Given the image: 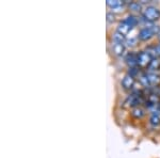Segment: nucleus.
<instances>
[{
  "mask_svg": "<svg viewBox=\"0 0 160 158\" xmlns=\"http://www.w3.org/2000/svg\"><path fill=\"white\" fill-rule=\"evenodd\" d=\"M142 17L151 23L160 19V10L154 6H148L142 11Z\"/></svg>",
  "mask_w": 160,
  "mask_h": 158,
  "instance_id": "obj_1",
  "label": "nucleus"
},
{
  "mask_svg": "<svg viewBox=\"0 0 160 158\" xmlns=\"http://www.w3.org/2000/svg\"><path fill=\"white\" fill-rule=\"evenodd\" d=\"M160 33V27L159 26H153L152 28H143L140 30L138 34V38L140 41H148L154 37L155 34H159Z\"/></svg>",
  "mask_w": 160,
  "mask_h": 158,
  "instance_id": "obj_2",
  "label": "nucleus"
},
{
  "mask_svg": "<svg viewBox=\"0 0 160 158\" xmlns=\"http://www.w3.org/2000/svg\"><path fill=\"white\" fill-rule=\"evenodd\" d=\"M153 59L154 55L152 53H149V51H140V53H138V65L141 67L149 66Z\"/></svg>",
  "mask_w": 160,
  "mask_h": 158,
  "instance_id": "obj_3",
  "label": "nucleus"
},
{
  "mask_svg": "<svg viewBox=\"0 0 160 158\" xmlns=\"http://www.w3.org/2000/svg\"><path fill=\"white\" fill-rule=\"evenodd\" d=\"M136 84V79L133 76L127 74L124 76V78L122 79V87L125 90H131L133 88V85Z\"/></svg>",
  "mask_w": 160,
  "mask_h": 158,
  "instance_id": "obj_4",
  "label": "nucleus"
},
{
  "mask_svg": "<svg viewBox=\"0 0 160 158\" xmlns=\"http://www.w3.org/2000/svg\"><path fill=\"white\" fill-rule=\"evenodd\" d=\"M126 62L130 67H135L138 65V54L130 53L126 57Z\"/></svg>",
  "mask_w": 160,
  "mask_h": 158,
  "instance_id": "obj_5",
  "label": "nucleus"
},
{
  "mask_svg": "<svg viewBox=\"0 0 160 158\" xmlns=\"http://www.w3.org/2000/svg\"><path fill=\"white\" fill-rule=\"evenodd\" d=\"M132 29L131 27H129L127 24H125L124 22L121 23L120 25L118 26V29H117V32L121 33V34H123L124 37H126V35L128 34V33L130 32V30Z\"/></svg>",
  "mask_w": 160,
  "mask_h": 158,
  "instance_id": "obj_6",
  "label": "nucleus"
},
{
  "mask_svg": "<svg viewBox=\"0 0 160 158\" xmlns=\"http://www.w3.org/2000/svg\"><path fill=\"white\" fill-rule=\"evenodd\" d=\"M107 6L111 8L112 10L114 9H121L125 6V1H121V0H108Z\"/></svg>",
  "mask_w": 160,
  "mask_h": 158,
  "instance_id": "obj_7",
  "label": "nucleus"
},
{
  "mask_svg": "<svg viewBox=\"0 0 160 158\" xmlns=\"http://www.w3.org/2000/svg\"><path fill=\"white\" fill-rule=\"evenodd\" d=\"M112 50L117 56H122V55H124V53H125V46H124V44L113 43L112 44Z\"/></svg>",
  "mask_w": 160,
  "mask_h": 158,
  "instance_id": "obj_8",
  "label": "nucleus"
},
{
  "mask_svg": "<svg viewBox=\"0 0 160 158\" xmlns=\"http://www.w3.org/2000/svg\"><path fill=\"white\" fill-rule=\"evenodd\" d=\"M125 24H127L129 27L131 28H135L137 25L139 24V18L136 16H133V15H129V16H127L125 19L123 20Z\"/></svg>",
  "mask_w": 160,
  "mask_h": 158,
  "instance_id": "obj_9",
  "label": "nucleus"
},
{
  "mask_svg": "<svg viewBox=\"0 0 160 158\" xmlns=\"http://www.w3.org/2000/svg\"><path fill=\"white\" fill-rule=\"evenodd\" d=\"M112 40H113V43L124 44V42L126 41V37H124L123 34H121V33H118L115 31V32L112 34Z\"/></svg>",
  "mask_w": 160,
  "mask_h": 158,
  "instance_id": "obj_10",
  "label": "nucleus"
},
{
  "mask_svg": "<svg viewBox=\"0 0 160 158\" xmlns=\"http://www.w3.org/2000/svg\"><path fill=\"white\" fill-rule=\"evenodd\" d=\"M149 69L152 71H157V69H160V58H154L153 61L151 62L148 66Z\"/></svg>",
  "mask_w": 160,
  "mask_h": 158,
  "instance_id": "obj_11",
  "label": "nucleus"
},
{
  "mask_svg": "<svg viewBox=\"0 0 160 158\" xmlns=\"http://www.w3.org/2000/svg\"><path fill=\"white\" fill-rule=\"evenodd\" d=\"M131 115H132L133 118H136V119H141L142 116L144 115V111H143V109H141V108L136 107V108H133V109L131 110Z\"/></svg>",
  "mask_w": 160,
  "mask_h": 158,
  "instance_id": "obj_12",
  "label": "nucleus"
},
{
  "mask_svg": "<svg viewBox=\"0 0 160 158\" xmlns=\"http://www.w3.org/2000/svg\"><path fill=\"white\" fill-rule=\"evenodd\" d=\"M129 9L131 11L133 12H141V9H142V4L140 2H137V1H132L129 3Z\"/></svg>",
  "mask_w": 160,
  "mask_h": 158,
  "instance_id": "obj_13",
  "label": "nucleus"
},
{
  "mask_svg": "<svg viewBox=\"0 0 160 158\" xmlns=\"http://www.w3.org/2000/svg\"><path fill=\"white\" fill-rule=\"evenodd\" d=\"M148 80L151 85H155L157 84L160 81V77L156 74H148Z\"/></svg>",
  "mask_w": 160,
  "mask_h": 158,
  "instance_id": "obj_14",
  "label": "nucleus"
},
{
  "mask_svg": "<svg viewBox=\"0 0 160 158\" xmlns=\"http://www.w3.org/2000/svg\"><path fill=\"white\" fill-rule=\"evenodd\" d=\"M149 123L152 124L153 126H159L160 125V116L156 113L152 115L151 119H149Z\"/></svg>",
  "mask_w": 160,
  "mask_h": 158,
  "instance_id": "obj_15",
  "label": "nucleus"
},
{
  "mask_svg": "<svg viewBox=\"0 0 160 158\" xmlns=\"http://www.w3.org/2000/svg\"><path fill=\"white\" fill-rule=\"evenodd\" d=\"M140 82L142 84L143 87H151V84H149V80H148V74H143L140 77Z\"/></svg>",
  "mask_w": 160,
  "mask_h": 158,
  "instance_id": "obj_16",
  "label": "nucleus"
},
{
  "mask_svg": "<svg viewBox=\"0 0 160 158\" xmlns=\"http://www.w3.org/2000/svg\"><path fill=\"white\" fill-rule=\"evenodd\" d=\"M106 17H107V20L109 23H113L115 20V15L113 14V12H108L107 15H106Z\"/></svg>",
  "mask_w": 160,
  "mask_h": 158,
  "instance_id": "obj_17",
  "label": "nucleus"
},
{
  "mask_svg": "<svg viewBox=\"0 0 160 158\" xmlns=\"http://www.w3.org/2000/svg\"><path fill=\"white\" fill-rule=\"evenodd\" d=\"M154 56L157 57V58H160V44L154 47Z\"/></svg>",
  "mask_w": 160,
  "mask_h": 158,
  "instance_id": "obj_18",
  "label": "nucleus"
},
{
  "mask_svg": "<svg viewBox=\"0 0 160 158\" xmlns=\"http://www.w3.org/2000/svg\"><path fill=\"white\" fill-rule=\"evenodd\" d=\"M127 45H128V46H133V45H136V40H133V38H131V40H128V41H127Z\"/></svg>",
  "mask_w": 160,
  "mask_h": 158,
  "instance_id": "obj_19",
  "label": "nucleus"
},
{
  "mask_svg": "<svg viewBox=\"0 0 160 158\" xmlns=\"http://www.w3.org/2000/svg\"><path fill=\"white\" fill-rule=\"evenodd\" d=\"M158 38H159V41H160V33H159V34H158Z\"/></svg>",
  "mask_w": 160,
  "mask_h": 158,
  "instance_id": "obj_20",
  "label": "nucleus"
}]
</instances>
